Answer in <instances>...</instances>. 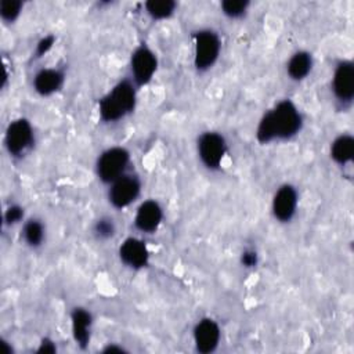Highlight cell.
<instances>
[{"instance_id":"obj_9","label":"cell","mask_w":354,"mask_h":354,"mask_svg":"<svg viewBox=\"0 0 354 354\" xmlns=\"http://www.w3.org/2000/svg\"><path fill=\"white\" fill-rule=\"evenodd\" d=\"M142 183L138 174L133 171H127L113 183L108 185L106 189V199L108 203L116 209L123 210L131 206L141 195Z\"/></svg>"},{"instance_id":"obj_25","label":"cell","mask_w":354,"mask_h":354,"mask_svg":"<svg viewBox=\"0 0 354 354\" xmlns=\"http://www.w3.org/2000/svg\"><path fill=\"white\" fill-rule=\"evenodd\" d=\"M259 260H260V256H259V252L253 248H245L241 254H239V263L243 268H248V270H252V268H256L257 264H259Z\"/></svg>"},{"instance_id":"obj_4","label":"cell","mask_w":354,"mask_h":354,"mask_svg":"<svg viewBox=\"0 0 354 354\" xmlns=\"http://www.w3.org/2000/svg\"><path fill=\"white\" fill-rule=\"evenodd\" d=\"M3 144L11 159L21 160L28 156L36 144V133L30 120L25 116L10 120L4 130Z\"/></svg>"},{"instance_id":"obj_7","label":"cell","mask_w":354,"mask_h":354,"mask_svg":"<svg viewBox=\"0 0 354 354\" xmlns=\"http://www.w3.org/2000/svg\"><path fill=\"white\" fill-rule=\"evenodd\" d=\"M158 66L156 53L147 43H140L130 54L129 77L138 88L145 87L155 77Z\"/></svg>"},{"instance_id":"obj_16","label":"cell","mask_w":354,"mask_h":354,"mask_svg":"<svg viewBox=\"0 0 354 354\" xmlns=\"http://www.w3.org/2000/svg\"><path fill=\"white\" fill-rule=\"evenodd\" d=\"M314 68V57L307 50H297L292 53L289 59L286 61V76L292 82H303L306 80Z\"/></svg>"},{"instance_id":"obj_8","label":"cell","mask_w":354,"mask_h":354,"mask_svg":"<svg viewBox=\"0 0 354 354\" xmlns=\"http://www.w3.org/2000/svg\"><path fill=\"white\" fill-rule=\"evenodd\" d=\"M330 93L336 105L347 111L354 101V62L351 59H339L330 77Z\"/></svg>"},{"instance_id":"obj_20","label":"cell","mask_w":354,"mask_h":354,"mask_svg":"<svg viewBox=\"0 0 354 354\" xmlns=\"http://www.w3.org/2000/svg\"><path fill=\"white\" fill-rule=\"evenodd\" d=\"M91 234L100 242L112 239L116 234L115 220L111 216H100L91 224Z\"/></svg>"},{"instance_id":"obj_15","label":"cell","mask_w":354,"mask_h":354,"mask_svg":"<svg viewBox=\"0 0 354 354\" xmlns=\"http://www.w3.org/2000/svg\"><path fill=\"white\" fill-rule=\"evenodd\" d=\"M69 319H71V335L73 342L80 350H86L93 336L94 318L91 311L87 310L86 307L76 306L72 308Z\"/></svg>"},{"instance_id":"obj_17","label":"cell","mask_w":354,"mask_h":354,"mask_svg":"<svg viewBox=\"0 0 354 354\" xmlns=\"http://www.w3.org/2000/svg\"><path fill=\"white\" fill-rule=\"evenodd\" d=\"M329 156L339 167H347L354 159V137L350 133L336 136L329 145Z\"/></svg>"},{"instance_id":"obj_13","label":"cell","mask_w":354,"mask_h":354,"mask_svg":"<svg viewBox=\"0 0 354 354\" xmlns=\"http://www.w3.org/2000/svg\"><path fill=\"white\" fill-rule=\"evenodd\" d=\"M163 218H165V212L162 205L156 199L149 198L142 201L137 206L133 217V224L138 232L151 235L160 228Z\"/></svg>"},{"instance_id":"obj_11","label":"cell","mask_w":354,"mask_h":354,"mask_svg":"<svg viewBox=\"0 0 354 354\" xmlns=\"http://www.w3.org/2000/svg\"><path fill=\"white\" fill-rule=\"evenodd\" d=\"M120 263L134 271L144 270L149 266L151 253L144 239L138 236H127L118 248Z\"/></svg>"},{"instance_id":"obj_6","label":"cell","mask_w":354,"mask_h":354,"mask_svg":"<svg viewBox=\"0 0 354 354\" xmlns=\"http://www.w3.org/2000/svg\"><path fill=\"white\" fill-rule=\"evenodd\" d=\"M228 153L224 134L216 130L202 131L196 138V155L201 165L209 171H218Z\"/></svg>"},{"instance_id":"obj_19","label":"cell","mask_w":354,"mask_h":354,"mask_svg":"<svg viewBox=\"0 0 354 354\" xmlns=\"http://www.w3.org/2000/svg\"><path fill=\"white\" fill-rule=\"evenodd\" d=\"M142 8L149 19L166 21L176 14L178 4L174 0H148L142 4Z\"/></svg>"},{"instance_id":"obj_18","label":"cell","mask_w":354,"mask_h":354,"mask_svg":"<svg viewBox=\"0 0 354 354\" xmlns=\"http://www.w3.org/2000/svg\"><path fill=\"white\" fill-rule=\"evenodd\" d=\"M46 224L39 217H26L21 224V239L29 249H39L46 242Z\"/></svg>"},{"instance_id":"obj_5","label":"cell","mask_w":354,"mask_h":354,"mask_svg":"<svg viewBox=\"0 0 354 354\" xmlns=\"http://www.w3.org/2000/svg\"><path fill=\"white\" fill-rule=\"evenodd\" d=\"M131 155L130 151L122 145H113L104 149L95 160L94 171L97 178L104 184L109 185L127 171H130Z\"/></svg>"},{"instance_id":"obj_10","label":"cell","mask_w":354,"mask_h":354,"mask_svg":"<svg viewBox=\"0 0 354 354\" xmlns=\"http://www.w3.org/2000/svg\"><path fill=\"white\" fill-rule=\"evenodd\" d=\"M297 207H299L297 188L290 183L281 184L275 189L271 199L272 217L281 224H288L295 218L297 213Z\"/></svg>"},{"instance_id":"obj_26","label":"cell","mask_w":354,"mask_h":354,"mask_svg":"<svg viewBox=\"0 0 354 354\" xmlns=\"http://www.w3.org/2000/svg\"><path fill=\"white\" fill-rule=\"evenodd\" d=\"M36 353H40V354H51V353H57V344L54 340L48 339V337H43L39 343V347L36 348Z\"/></svg>"},{"instance_id":"obj_24","label":"cell","mask_w":354,"mask_h":354,"mask_svg":"<svg viewBox=\"0 0 354 354\" xmlns=\"http://www.w3.org/2000/svg\"><path fill=\"white\" fill-rule=\"evenodd\" d=\"M57 41V37L54 35H46L43 37H40L37 41H36V46H35V51H33V58L39 59V58H43L46 57L54 47Z\"/></svg>"},{"instance_id":"obj_3","label":"cell","mask_w":354,"mask_h":354,"mask_svg":"<svg viewBox=\"0 0 354 354\" xmlns=\"http://www.w3.org/2000/svg\"><path fill=\"white\" fill-rule=\"evenodd\" d=\"M221 37L213 28H199L192 33V65L198 73L209 72L221 55Z\"/></svg>"},{"instance_id":"obj_23","label":"cell","mask_w":354,"mask_h":354,"mask_svg":"<svg viewBox=\"0 0 354 354\" xmlns=\"http://www.w3.org/2000/svg\"><path fill=\"white\" fill-rule=\"evenodd\" d=\"M26 220L25 207L19 203H10L3 213V223L6 227L21 225Z\"/></svg>"},{"instance_id":"obj_1","label":"cell","mask_w":354,"mask_h":354,"mask_svg":"<svg viewBox=\"0 0 354 354\" xmlns=\"http://www.w3.org/2000/svg\"><path fill=\"white\" fill-rule=\"evenodd\" d=\"M304 127V116L295 101L283 98L267 109L254 130L256 141L260 145L290 141Z\"/></svg>"},{"instance_id":"obj_21","label":"cell","mask_w":354,"mask_h":354,"mask_svg":"<svg viewBox=\"0 0 354 354\" xmlns=\"http://www.w3.org/2000/svg\"><path fill=\"white\" fill-rule=\"evenodd\" d=\"M250 7L249 0H224L220 3L221 14L228 19H242Z\"/></svg>"},{"instance_id":"obj_14","label":"cell","mask_w":354,"mask_h":354,"mask_svg":"<svg viewBox=\"0 0 354 354\" xmlns=\"http://www.w3.org/2000/svg\"><path fill=\"white\" fill-rule=\"evenodd\" d=\"M65 71L58 66H43L32 77V88L40 97L57 94L65 83Z\"/></svg>"},{"instance_id":"obj_22","label":"cell","mask_w":354,"mask_h":354,"mask_svg":"<svg viewBox=\"0 0 354 354\" xmlns=\"http://www.w3.org/2000/svg\"><path fill=\"white\" fill-rule=\"evenodd\" d=\"M24 11V1L21 0H1L0 18L6 25L15 24Z\"/></svg>"},{"instance_id":"obj_2","label":"cell","mask_w":354,"mask_h":354,"mask_svg":"<svg viewBox=\"0 0 354 354\" xmlns=\"http://www.w3.org/2000/svg\"><path fill=\"white\" fill-rule=\"evenodd\" d=\"M138 87L129 76L119 79L100 100L97 105L98 119L112 124L131 115L137 106Z\"/></svg>"},{"instance_id":"obj_12","label":"cell","mask_w":354,"mask_h":354,"mask_svg":"<svg viewBox=\"0 0 354 354\" xmlns=\"http://www.w3.org/2000/svg\"><path fill=\"white\" fill-rule=\"evenodd\" d=\"M192 342L201 354H210L217 350L221 342V328L212 317H202L192 328Z\"/></svg>"},{"instance_id":"obj_27","label":"cell","mask_w":354,"mask_h":354,"mask_svg":"<svg viewBox=\"0 0 354 354\" xmlns=\"http://www.w3.org/2000/svg\"><path fill=\"white\" fill-rule=\"evenodd\" d=\"M127 350L122 346H116V343H108L104 348L102 353H126Z\"/></svg>"}]
</instances>
